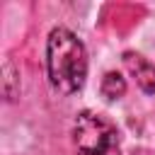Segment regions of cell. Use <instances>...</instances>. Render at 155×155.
<instances>
[{"label": "cell", "mask_w": 155, "mask_h": 155, "mask_svg": "<svg viewBox=\"0 0 155 155\" xmlns=\"http://www.w3.org/2000/svg\"><path fill=\"white\" fill-rule=\"evenodd\" d=\"M46 68L53 90L61 94H75L82 90L87 78V51L70 29L58 27L48 34Z\"/></svg>", "instance_id": "6da1fadb"}, {"label": "cell", "mask_w": 155, "mask_h": 155, "mask_svg": "<svg viewBox=\"0 0 155 155\" xmlns=\"http://www.w3.org/2000/svg\"><path fill=\"white\" fill-rule=\"evenodd\" d=\"M73 143L78 155H119V131L107 116L97 111L78 114Z\"/></svg>", "instance_id": "7a4b0ae2"}, {"label": "cell", "mask_w": 155, "mask_h": 155, "mask_svg": "<svg viewBox=\"0 0 155 155\" xmlns=\"http://www.w3.org/2000/svg\"><path fill=\"white\" fill-rule=\"evenodd\" d=\"M124 63L136 75V82L140 85V90L145 94H153L155 92V65L150 61H145L140 53H133V51H126L124 53Z\"/></svg>", "instance_id": "3957f363"}, {"label": "cell", "mask_w": 155, "mask_h": 155, "mask_svg": "<svg viewBox=\"0 0 155 155\" xmlns=\"http://www.w3.org/2000/svg\"><path fill=\"white\" fill-rule=\"evenodd\" d=\"M124 92H126V80L114 70L107 73L102 80V94L107 99H119V97H124Z\"/></svg>", "instance_id": "277c9868"}]
</instances>
